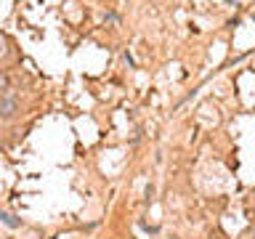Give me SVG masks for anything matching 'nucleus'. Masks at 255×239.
I'll list each match as a JSON object with an SVG mask.
<instances>
[{
    "label": "nucleus",
    "mask_w": 255,
    "mask_h": 239,
    "mask_svg": "<svg viewBox=\"0 0 255 239\" xmlns=\"http://www.w3.org/2000/svg\"><path fill=\"white\" fill-rule=\"evenodd\" d=\"M0 223H3V226H8V229H19V226H21V221L16 218V215L5 213V210H0Z\"/></svg>",
    "instance_id": "nucleus-2"
},
{
    "label": "nucleus",
    "mask_w": 255,
    "mask_h": 239,
    "mask_svg": "<svg viewBox=\"0 0 255 239\" xmlns=\"http://www.w3.org/2000/svg\"><path fill=\"white\" fill-rule=\"evenodd\" d=\"M16 109H19V99H16L13 93H8V96L0 99V117L3 120H11L16 115Z\"/></svg>",
    "instance_id": "nucleus-1"
},
{
    "label": "nucleus",
    "mask_w": 255,
    "mask_h": 239,
    "mask_svg": "<svg viewBox=\"0 0 255 239\" xmlns=\"http://www.w3.org/2000/svg\"><path fill=\"white\" fill-rule=\"evenodd\" d=\"M0 56H5V37L0 35Z\"/></svg>",
    "instance_id": "nucleus-3"
}]
</instances>
